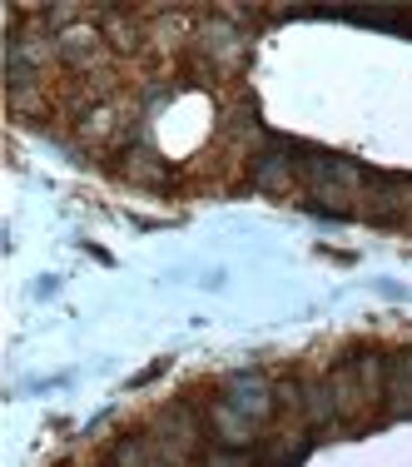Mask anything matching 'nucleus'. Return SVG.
<instances>
[{"label":"nucleus","mask_w":412,"mask_h":467,"mask_svg":"<svg viewBox=\"0 0 412 467\" xmlns=\"http://www.w3.org/2000/svg\"><path fill=\"white\" fill-rule=\"evenodd\" d=\"M298 174L314 184V209L338 219L358 209V184L367 180L358 164L338 160V154H298Z\"/></svg>","instance_id":"obj_1"},{"label":"nucleus","mask_w":412,"mask_h":467,"mask_svg":"<svg viewBox=\"0 0 412 467\" xmlns=\"http://www.w3.org/2000/svg\"><path fill=\"white\" fill-rule=\"evenodd\" d=\"M328 393H333V408H338V418H363V413H373V408H367V388H363L358 358L338 363V368L328 373Z\"/></svg>","instance_id":"obj_2"},{"label":"nucleus","mask_w":412,"mask_h":467,"mask_svg":"<svg viewBox=\"0 0 412 467\" xmlns=\"http://www.w3.org/2000/svg\"><path fill=\"white\" fill-rule=\"evenodd\" d=\"M224 403L233 408V413H243L249 422H263V418H269V408H273V393H269V383H263V378L243 373V378H229Z\"/></svg>","instance_id":"obj_3"},{"label":"nucleus","mask_w":412,"mask_h":467,"mask_svg":"<svg viewBox=\"0 0 412 467\" xmlns=\"http://www.w3.org/2000/svg\"><path fill=\"white\" fill-rule=\"evenodd\" d=\"M387 408H393L397 418L412 413V348L387 358Z\"/></svg>","instance_id":"obj_4"},{"label":"nucleus","mask_w":412,"mask_h":467,"mask_svg":"<svg viewBox=\"0 0 412 467\" xmlns=\"http://www.w3.org/2000/svg\"><path fill=\"white\" fill-rule=\"evenodd\" d=\"M99 40H105V30H95V26H65L60 40H55V50L70 65H90L99 55Z\"/></svg>","instance_id":"obj_5"},{"label":"nucleus","mask_w":412,"mask_h":467,"mask_svg":"<svg viewBox=\"0 0 412 467\" xmlns=\"http://www.w3.org/2000/svg\"><path fill=\"white\" fill-rule=\"evenodd\" d=\"M209 422H214L209 432H214L224 448H243V442H253V432H259V422H249L243 413H233L229 403H219L214 413H209Z\"/></svg>","instance_id":"obj_6"},{"label":"nucleus","mask_w":412,"mask_h":467,"mask_svg":"<svg viewBox=\"0 0 412 467\" xmlns=\"http://www.w3.org/2000/svg\"><path fill=\"white\" fill-rule=\"evenodd\" d=\"M298 174V160H288L283 154H269V160L253 164V180H259V189H269V194H278V189H288V180Z\"/></svg>","instance_id":"obj_7"},{"label":"nucleus","mask_w":412,"mask_h":467,"mask_svg":"<svg viewBox=\"0 0 412 467\" xmlns=\"http://www.w3.org/2000/svg\"><path fill=\"white\" fill-rule=\"evenodd\" d=\"M304 413L314 428H328L333 418H338V408H333V393H328V378L323 383H304Z\"/></svg>","instance_id":"obj_8"},{"label":"nucleus","mask_w":412,"mask_h":467,"mask_svg":"<svg viewBox=\"0 0 412 467\" xmlns=\"http://www.w3.org/2000/svg\"><path fill=\"white\" fill-rule=\"evenodd\" d=\"M199 40H204V50H214L224 65H233V60H239V50H243L239 30H229V26H204V36H199Z\"/></svg>","instance_id":"obj_9"},{"label":"nucleus","mask_w":412,"mask_h":467,"mask_svg":"<svg viewBox=\"0 0 412 467\" xmlns=\"http://www.w3.org/2000/svg\"><path fill=\"white\" fill-rule=\"evenodd\" d=\"M119 170H125L129 180H144V184H160L164 180V164L154 160V150H144V144H139V150H129V160L119 164Z\"/></svg>","instance_id":"obj_10"},{"label":"nucleus","mask_w":412,"mask_h":467,"mask_svg":"<svg viewBox=\"0 0 412 467\" xmlns=\"http://www.w3.org/2000/svg\"><path fill=\"white\" fill-rule=\"evenodd\" d=\"M105 40H109V46H115V50H139V26H135V20H129V16H109V26H105Z\"/></svg>","instance_id":"obj_11"},{"label":"nucleus","mask_w":412,"mask_h":467,"mask_svg":"<svg viewBox=\"0 0 412 467\" xmlns=\"http://www.w3.org/2000/svg\"><path fill=\"white\" fill-rule=\"evenodd\" d=\"M204 467H249V452H239V448H229V452H214Z\"/></svg>","instance_id":"obj_12"},{"label":"nucleus","mask_w":412,"mask_h":467,"mask_svg":"<svg viewBox=\"0 0 412 467\" xmlns=\"http://www.w3.org/2000/svg\"><path fill=\"white\" fill-rule=\"evenodd\" d=\"M46 16L55 20V26H65V20H75V16H80V5H50Z\"/></svg>","instance_id":"obj_13"}]
</instances>
